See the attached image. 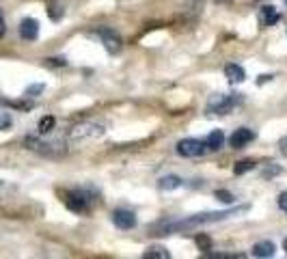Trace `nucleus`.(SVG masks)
Instances as JSON below:
<instances>
[{
    "label": "nucleus",
    "mask_w": 287,
    "mask_h": 259,
    "mask_svg": "<svg viewBox=\"0 0 287 259\" xmlns=\"http://www.w3.org/2000/svg\"><path fill=\"white\" fill-rule=\"evenodd\" d=\"M246 210H248V205H242V208H236V210L205 212V214H194V216H190V218H181V220H173V223H164V225H162V235L177 233V231H181V229H192V227L207 225V223H218V220H225V218L244 214Z\"/></svg>",
    "instance_id": "f257e3e1"
},
{
    "label": "nucleus",
    "mask_w": 287,
    "mask_h": 259,
    "mask_svg": "<svg viewBox=\"0 0 287 259\" xmlns=\"http://www.w3.org/2000/svg\"><path fill=\"white\" fill-rule=\"evenodd\" d=\"M238 102H240V97L236 95H214L207 102V112L209 115H229Z\"/></svg>",
    "instance_id": "f03ea898"
},
{
    "label": "nucleus",
    "mask_w": 287,
    "mask_h": 259,
    "mask_svg": "<svg viewBox=\"0 0 287 259\" xmlns=\"http://www.w3.org/2000/svg\"><path fill=\"white\" fill-rule=\"evenodd\" d=\"M24 143H26L28 149H33L41 156H60V154H65V145H60V143H43V141H37L35 136H28Z\"/></svg>",
    "instance_id": "7ed1b4c3"
},
{
    "label": "nucleus",
    "mask_w": 287,
    "mask_h": 259,
    "mask_svg": "<svg viewBox=\"0 0 287 259\" xmlns=\"http://www.w3.org/2000/svg\"><path fill=\"white\" fill-rule=\"evenodd\" d=\"M205 143L196 141V139H184L177 143V154L184 156V158H199L205 154Z\"/></svg>",
    "instance_id": "20e7f679"
},
{
    "label": "nucleus",
    "mask_w": 287,
    "mask_h": 259,
    "mask_svg": "<svg viewBox=\"0 0 287 259\" xmlns=\"http://www.w3.org/2000/svg\"><path fill=\"white\" fill-rule=\"evenodd\" d=\"M102 134H104V125L91 123V121L76 125V127L71 130V136H74V139H97V136H102Z\"/></svg>",
    "instance_id": "39448f33"
},
{
    "label": "nucleus",
    "mask_w": 287,
    "mask_h": 259,
    "mask_svg": "<svg viewBox=\"0 0 287 259\" xmlns=\"http://www.w3.org/2000/svg\"><path fill=\"white\" fill-rule=\"evenodd\" d=\"M110 218H112V223H115V227H119V229H123V231L136 227V214L130 210H115L110 214Z\"/></svg>",
    "instance_id": "423d86ee"
},
{
    "label": "nucleus",
    "mask_w": 287,
    "mask_h": 259,
    "mask_svg": "<svg viewBox=\"0 0 287 259\" xmlns=\"http://www.w3.org/2000/svg\"><path fill=\"white\" fill-rule=\"evenodd\" d=\"M97 35H100L102 43L106 45V50H108L110 54L119 52V48H121V39H119V35L115 33V30H110V28H100V30H97Z\"/></svg>",
    "instance_id": "0eeeda50"
},
{
    "label": "nucleus",
    "mask_w": 287,
    "mask_h": 259,
    "mask_svg": "<svg viewBox=\"0 0 287 259\" xmlns=\"http://www.w3.org/2000/svg\"><path fill=\"white\" fill-rule=\"evenodd\" d=\"M255 139V132L253 130H248V127H240L236 130V132L231 134V139H229V145L233 149H242V147H246L248 143H251Z\"/></svg>",
    "instance_id": "6e6552de"
},
{
    "label": "nucleus",
    "mask_w": 287,
    "mask_h": 259,
    "mask_svg": "<svg viewBox=\"0 0 287 259\" xmlns=\"http://www.w3.org/2000/svg\"><path fill=\"white\" fill-rule=\"evenodd\" d=\"M37 35H39V22H37L35 18H26L22 20L20 24V37L26 41H35Z\"/></svg>",
    "instance_id": "1a4fd4ad"
},
{
    "label": "nucleus",
    "mask_w": 287,
    "mask_h": 259,
    "mask_svg": "<svg viewBox=\"0 0 287 259\" xmlns=\"http://www.w3.org/2000/svg\"><path fill=\"white\" fill-rule=\"evenodd\" d=\"M87 201L89 199H85V195L80 192H69L67 195V199H65V203H67V208H69L71 212H87Z\"/></svg>",
    "instance_id": "9d476101"
},
{
    "label": "nucleus",
    "mask_w": 287,
    "mask_h": 259,
    "mask_svg": "<svg viewBox=\"0 0 287 259\" xmlns=\"http://www.w3.org/2000/svg\"><path fill=\"white\" fill-rule=\"evenodd\" d=\"M278 22V11L274 9L272 5H266L261 7V13H259V24L266 28V26H274Z\"/></svg>",
    "instance_id": "9b49d317"
},
{
    "label": "nucleus",
    "mask_w": 287,
    "mask_h": 259,
    "mask_svg": "<svg viewBox=\"0 0 287 259\" xmlns=\"http://www.w3.org/2000/svg\"><path fill=\"white\" fill-rule=\"evenodd\" d=\"M274 250H276V246L272 244L270 240H261V242H257V244L253 246V257H259V259H266V257H272L274 255Z\"/></svg>",
    "instance_id": "f8f14e48"
},
{
    "label": "nucleus",
    "mask_w": 287,
    "mask_h": 259,
    "mask_svg": "<svg viewBox=\"0 0 287 259\" xmlns=\"http://www.w3.org/2000/svg\"><path fill=\"white\" fill-rule=\"evenodd\" d=\"M225 76H227V80H229V82H233V85H240V82L246 80L244 70H242L240 65H236V63H229L225 67Z\"/></svg>",
    "instance_id": "ddd939ff"
},
{
    "label": "nucleus",
    "mask_w": 287,
    "mask_h": 259,
    "mask_svg": "<svg viewBox=\"0 0 287 259\" xmlns=\"http://www.w3.org/2000/svg\"><path fill=\"white\" fill-rule=\"evenodd\" d=\"M223 143H225V134L221 132V130H214V132H209V136L205 139V147L209 151H218L223 147Z\"/></svg>",
    "instance_id": "4468645a"
},
{
    "label": "nucleus",
    "mask_w": 287,
    "mask_h": 259,
    "mask_svg": "<svg viewBox=\"0 0 287 259\" xmlns=\"http://www.w3.org/2000/svg\"><path fill=\"white\" fill-rule=\"evenodd\" d=\"M179 186H181V177H177V175H166V177L158 181V188L160 190H175Z\"/></svg>",
    "instance_id": "2eb2a0df"
},
{
    "label": "nucleus",
    "mask_w": 287,
    "mask_h": 259,
    "mask_svg": "<svg viewBox=\"0 0 287 259\" xmlns=\"http://www.w3.org/2000/svg\"><path fill=\"white\" fill-rule=\"evenodd\" d=\"M142 257H147V259H169L171 257V253L166 250L164 246H149L145 253H142Z\"/></svg>",
    "instance_id": "dca6fc26"
},
{
    "label": "nucleus",
    "mask_w": 287,
    "mask_h": 259,
    "mask_svg": "<svg viewBox=\"0 0 287 259\" xmlns=\"http://www.w3.org/2000/svg\"><path fill=\"white\" fill-rule=\"evenodd\" d=\"M253 169H255V162H253V160H240V162L233 166V173H236V175H244V173L253 171Z\"/></svg>",
    "instance_id": "f3484780"
},
{
    "label": "nucleus",
    "mask_w": 287,
    "mask_h": 259,
    "mask_svg": "<svg viewBox=\"0 0 287 259\" xmlns=\"http://www.w3.org/2000/svg\"><path fill=\"white\" fill-rule=\"evenodd\" d=\"M52 127H54V117H43V119L39 121V132H41V134L52 132Z\"/></svg>",
    "instance_id": "a211bd4d"
},
{
    "label": "nucleus",
    "mask_w": 287,
    "mask_h": 259,
    "mask_svg": "<svg viewBox=\"0 0 287 259\" xmlns=\"http://www.w3.org/2000/svg\"><path fill=\"white\" fill-rule=\"evenodd\" d=\"M216 199L229 205V203H233V201H236V197H233V195L229 192V190H216Z\"/></svg>",
    "instance_id": "6ab92c4d"
},
{
    "label": "nucleus",
    "mask_w": 287,
    "mask_h": 259,
    "mask_svg": "<svg viewBox=\"0 0 287 259\" xmlns=\"http://www.w3.org/2000/svg\"><path fill=\"white\" fill-rule=\"evenodd\" d=\"M48 15L52 20H60V18H63V7H60V5H50Z\"/></svg>",
    "instance_id": "aec40b11"
},
{
    "label": "nucleus",
    "mask_w": 287,
    "mask_h": 259,
    "mask_svg": "<svg viewBox=\"0 0 287 259\" xmlns=\"http://www.w3.org/2000/svg\"><path fill=\"white\" fill-rule=\"evenodd\" d=\"M43 89H45V85H30L28 89H26V97H37L39 93H43Z\"/></svg>",
    "instance_id": "412c9836"
},
{
    "label": "nucleus",
    "mask_w": 287,
    "mask_h": 259,
    "mask_svg": "<svg viewBox=\"0 0 287 259\" xmlns=\"http://www.w3.org/2000/svg\"><path fill=\"white\" fill-rule=\"evenodd\" d=\"M45 65H50V67H65L67 65V58L65 56H54V58L45 60Z\"/></svg>",
    "instance_id": "4be33fe9"
},
{
    "label": "nucleus",
    "mask_w": 287,
    "mask_h": 259,
    "mask_svg": "<svg viewBox=\"0 0 287 259\" xmlns=\"http://www.w3.org/2000/svg\"><path fill=\"white\" fill-rule=\"evenodd\" d=\"M196 244H199V248H201V250H209L211 240L207 238V235H196Z\"/></svg>",
    "instance_id": "5701e85b"
},
{
    "label": "nucleus",
    "mask_w": 287,
    "mask_h": 259,
    "mask_svg": "<svg viewBox=\"0 0 287 259\" xmlns=\"http://www.w3.org/2000/svg\"><path fill=\"white\" fill-rule=\"evenodd\" d=\"M9 125H11V115H9V112H0V132L7 130Z\"/></svg>",
    "instance_id": "b1692460"
},
{
    "label": "nucleus",
    "mask_w": 287,
    "mask_h": 259,
    "mask_svg": "<svg viewBox=\"0 0 287 259\" xmlns=\"http://www.w3.org/2000/svg\"><path fill=\"white\" fill-rule=\"evenodd\" d=\"M278 208H281L283 212H287V192L278 195Z\"/></svg>",
    "instance_id": "393cba45"
},
{
    "label": "nucleus",
    "mask_w": 287,
    "mask_h": 259,
    "mask_svg": "<svg viewBox=\"0 0 287 259\" xmlns=\"http://www.w3.org/2000/svg\"><path fill=\"white\" fill-rule=\"evenodd\" d=\"M278 173H281V169H278V166H272V169L263 171V177H272V175H278Z\"/></svg>",
    "instance_id": "a878e982"
},
{
    "label": "nucleus",
    "mask_w": 287,
    "mask_h": 259,
    "mask_svg": "<svg viewBox=\"0 0 287 259\" xmlns=\"http://www.w3.org/2000/svg\"><path fill=\"white\" fill-rule=\"evenodd\" d=\"M268 80H272V76H259V80H257V82L263 85V82H268Z\"/></svg>",
    "instance_id": "bb28decb"
},
{
    "label": "nucleus",
    "mask_w": 287,
    "mask_h": 259,
    "mask_svg": "<svg viewBox=\"0 0 287 259\" xmlns=\"http://www.w3.org/2000/svg\"><path fill=\"white\" fill-rule=\"evenodd\" d=\"M5 33H7V26H5V22L0 20V37H5Z\"/></svg>",
    "instance_id": "cd10ccee"
},
{
    "label": "nucleus",
    "mask_w": 287,
    "mask_h": 259,
    "mask_svg": "<svg viewBox=\"0 0 287 259\" xmlns=\"http://www.w3.org/2000/svg\"><path fill=\"white\" fill-rule=\"evenodd\" d=\"M281 151H283V154L287 156V143H283V149H281Z\"/></svg>",
    "instance_id": "c85d7f7f"
},
{
    "label": "nucleus",
    "mask_w": 287,
    "mask_h": 259,
    "mask_svg": "<svg viewBox=\"0 0 287 259\" xmlns=\"http://www.w3.org/2000/svg\"><path fill=\"white\" fill-rule=\"evenodd\" d=\"M283 248H285V253H287V240L283 242Z\"/></svg>",
    "instance_id": "c756f323"
},
{
    "label": "nucleus",
    "mask_w": 287,
    "mask_h": 259,
    "mask_svg": "<svg viewBox=\"0 0 287 259\" xmlns=\"http://www.w3.org/2000/svg\"><path fill=\"white\" fill-rule=\"evenodd\" d=\"M283 3H285V5H287V0H283Z\"/></svg>",
    "instance_id": "7c9ffc66"
},
{
    "label": "nucleus",
    "mask_w": 287,
    "mask_h": 259,
    "mask_svg": "<svg viewBox=\"0 0 287 259\" xmlns=\"http://www.w3.org/2000/svg\"><path fill=\"white\" fill-rule=\"evenodd\" d=\"M0 184H3V181H0Z\"/></svg>",
    "instance_id": "2f4dec72"
}]
</instances>
